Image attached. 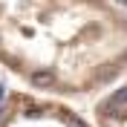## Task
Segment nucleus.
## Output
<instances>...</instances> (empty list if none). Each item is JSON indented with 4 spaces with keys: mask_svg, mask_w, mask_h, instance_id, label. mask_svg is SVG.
<instances>
[{
    "mask_svg": "<svg viewBox=\"0 0 127 127\" xmlns=\"http://www.w3.org/2000/svg\"><path fill=\"white\" fill-rule=\"evenodd\" d=\"M3 93H6V87H3V81H0V101H3Z\"/></svg>",
    "mask_w": 127,
    "mask_h": 127,
    "instance_id": "nucleus-5",
    "label": "nucleus"
},
{
    "mask_svg": "<svg viewBox=\"0 0 127 127\" xmlns=\"http://www.w3.org/2000/svg\"><path fill=\"white\" fill-rule=\"evenodd\" d=\"M113 3H116L119 9H124V12H127V0H113Z\"/></svg>",
    "mask_w": 127,
    "mask_h": 127,
    "instance_id": "nucleus-4",
    "label": "nucleus"
},
{
    "mask_svg": "<svg viewBox=\"0 0 127 127\" xmlns=\"http://www.w3.org/2000/svg\"><path fill=\"white\" fill-rule=\"evenodd\" d=\"M0 127H93V121L64 98L6 90L0 101Z\"/></svg>",
    "mask_w": 127,
    "mask_h": 127,
    "instance_id": "nucleus-2",
    "label": "nucleus"
},
{
    "mask_svg": "<svg viewBox=\"0 0 127 127\" xmlns=\"http://www.w3.org/2000/svg\"><path fill=\"white\" fill-rule=\"evenodd\" d=\"M90 121L93 127H127V75L95 95Z\"/></svg>",
    "mask_w": 127,
    "mask_h": 127,
    "instance_id": "nucleus-3",
    "label": "nucleus"
},
{
    "mask_svg": "<svg viewBox=\"0 0 127 127\" xmlns=\"http://www.w3.org/2000/svg\"><path fill=\"white\" fill-rule=\"evenodd\" d=\"M0 69L64 101L127 75V12L113 0H0Z\"/></svg>",
    "mask_w": 127,
    "mask_h": 127,
    "instance_id": "nucleus-1",
    "label": "nucleus"
}]
</instances>
